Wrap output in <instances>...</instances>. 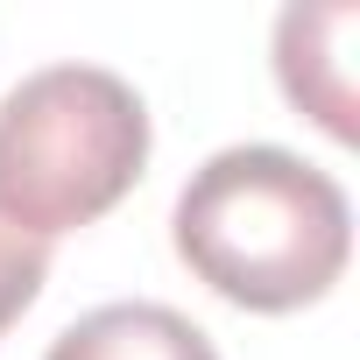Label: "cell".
I'll return each mask as SVG.
<instances>
[{
    "label": "cell",
    "instance_id": "obj_1",
    "mask_svg": "<svg viewBox=\"0 0 360 360\" xmlns=\"http://www.w3.org/2000/svg\"><path fill=\"white\" fill-rule=\"evenodd\" d=\"M176 262L240 311L318 304L353 255V212L332 176L276 141L219 148L191 169L169 219Z\"/></svg>",
    "mask_w": 360,
    "mask_h": 360
},
{
    "label": "cell",
    "instance_id": "obj_2",
    "mask_svg": "<svg viewBox=\"0 0 360 360\" xmlns=\"http://www.w3.org/2000/svg\"><path fill=\"white\" fill-rule=\"evenodd\" d=\"M148 162V106L106 64H43L0 99V226L57 240L106 219Z\"/></svg>",
    "mask_w": 360,
    "mask_h": 360
},
{
    "label": "cell",
    "instance_id": "obj_3",
    "mask_svg": "<svg viewBox=\"0 0 360 360\" xmlns=\"http://www.w3.org/2000/svg\"><path fill=\"white\" fill-rule=\"evenodd\" d=\"M43 360H219V346L184 311L134 297V304H99L78 325H64Z\"/></svg>",
    "mask_w": 360,
    "mask_h": 360
},
{
    "label": "cell",
    "instance_id": "obj_4",
    "mask_svg": "<svg viewBox=\"0 0 360 360\" xmlns=\"http://www.w3.org/2000/svg\"><path fill=\"white\" fill-rule=\"evenodd\" d=\"M353 36V29H346ZM346 36L332 50H318V8H290L276 22V71H283V92L290 106H304L325 134L353 141V78H346Z\"/></svg>",
    "mask_w": 360,
    "mask_h": 360
},
{
    "label": "cell",
    "instance_id": "obj_5",
    "mask_svg": "<svg viewBox=\"0 0 360 360\" xmlns=\"http://www.w3.org/2000/svg\"><path fill=\"white\" fill-rule=\"evenodd\" d=\"M43 276H50V248H43V240H22V233L0 226V339H8V325L36 304Z\"/></svg>",
    "mask_w": 360,
    "mask_h": 360
}]
</instances>
